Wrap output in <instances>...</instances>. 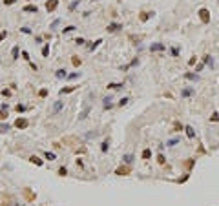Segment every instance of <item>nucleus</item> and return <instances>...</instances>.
Wrapping results in <instances>:
<instances>
[{"label": "nucleus", "instance_id": "nucleus-1", "mask_svg": "<svg viewBox=\"0 0 219 206\" xmlns=\"http://www.w3.org/2000/svg\"><path fill=\"white\" fill-rule=\"evenodd\" d=\"M199 18H201L205 24H208V22H210V13H208V9H201V11H199Z\"/></svg>", "mask_w": 219, "mask_h": 206}, {"label": "nucleus", "instance_id": "nucleus-2", "mask_svg": "<svg viewBox=\"0 0 219 206\" xmlns=\"http://www.w3.org/2000/svg\"><path fill=\"white\" fill-rule=\"evenodd\" d=\"M57 6H59V0H48V2H46V9H48V11H55Z\"/></svg>", "mask_w": 219, "mask_h": 206}, {"label": "nucleus", "instance_id": "nucleus-3", "mask_svg": "<svg viewBox=\"0 0 219 206\" xmlns=\"http://www.w3.org/2000/svg\"><path fill=\"white\" fill-rule=\"evenodd\" d=\"M88 113H90V102H86V104H84V109L80 111V115H79V119H80V120H84V119L88 117Z\"/></svg>", "mask_w": 219, "mask_h": 206}, {"label": "nucleus", "instance_id": "nucleus-4", "mask_svg": "<svg viewBox=\"0 0 219 206\" xmlns=\"http://www.w3.org/2000/svg\"><path fill=\"white\" fill-rule=\"evenodd\" d=\"M15 126H17L18 130H24V128L28 126V120H26V119H17V120H15Z\"/></svg>", "mask_w": 219, "mask_h": 206}, {"label": "nucleus", "instance_id": "nucleus-5", "mask_svg": "<svg viewBox=\"0 0 219 206\" xmlns=\"http://www.w3.org/2000/svg\"><path fill=\"white\" fill-rule=\"evenodd\" d=\"M115 173H117V175H128V173H130V168H128V166H119V168L115 170Z\"/></svg>", "mask_w": 219, "mask_h": 206}, {"label": "nucleus", "instance_id": "nucleus-6", "mask_svg": "<svg viewBox=\"0 0 219 206\" xmlns=\"http://www.w3.org/2000/svg\"><path fill=\"white\" fill-rule=\"evenodd\" d=\"M184 132H186V135H188L190 139L195 137V132H194V128H192V126H186V128H184Z\"/></svg>", "mask_w": 219, "mask_h": 206}, {"label": "nucleus", "instance_id": "nucleus-7", "mask_svg": "<svg viewBox=\"0 0 219 206\" xmlns=\"http://www.w3.org/2000/svg\"><path fill=\"white\" fill-rule=\"evenodd\" d=\"M119 29H121V24H110V26H108L110 33H115V31H119Z\"/></svg>", "mask_w": 219, "mask_h": 206}, {"label": "nucleus", "instance_id": "nucleus-8", "mask_svg": "<svg viewBox=\"0 0 219 206\" xmlns=\"http://www.w3.org/2000/svg\"><path fill=\"white\" fill-rule=\"evenodd\" d=\"M24 11H26V13H38V7H36V6H26Z\"/></svg>", "mask_w": 219, "mask_h": 206}, {"label": "nucleus", "instance_id": "nucleus-9", "mask_svg": "<svg viewBox=\"0 0 219 206\" xmlns=\"http://www.w3.org/2000/svg\"><path fill=\"white\" fill-rule=\"evenodd\" d=\"M29 162H33V164H36V166H42V161H40L36 155H31V157H29Z\"/></svg>", "mask_w": 219, "mask_h": 206}, {"label": "nucleus", "instance_id": "nucleus-10", "mask_svg": "<svg viewBox=\"0 0 219 206\" xmlns=\"http://www.w3.org/2000/svg\"><path fill=\"white\" fill-rule=\"evenodd\" d=\"M60 109H62V102H59V101H57V102L53 104V115H55V113H59Z\"/></svg>", "mask_w": 219, "mask_h": 206}, {"label": "nucleus", "instance_id": "nucleus-11", "mask_svg": "<svg viewBox=\"0 0 219 206\" xmlns=\"http://www.w3.org/2000/svg\"><path fill=\"white\" fill-rule=\"evenodd\" d=\"M101 42H102V40H101V38H99V40H95V42H91V44H90V46H88V49H90V51H93V49H95V48H97V46H99V44H101Z\"/></svg>", "mask_w": 219, "mask_h": 206}, {"label": "nucleus", "instance_id": "nucleus-12", "mask_svg": "<svg viewBox=\"0 0 219 206\" xmlns=\"http://www.w3.org/2000/svg\"><path fill=\"white\" fill-rule=\"evenodd\" d=\"M150 49H152V51H163V49H164V46H163V44H153Z\"/></svg>", "mask_w": 219, "mask_h": 206}, {"label": "nucleus", "instance_id": "nucleus-13", "mask_svg": "<svg viewBox=\"0 0 219 206\" xmlns=\"http://www.w3.org/2000/svg\"><path fill=\"white\" fill-rule=\"evenodd\" d=\"M150 15H153V13H141V17H139V18H141V22H146V20L150 18Z\"/></svg>", "mask_w": 219, "mask_h": 206}, {"label": "nucleus", "instance_id": "nucleus-14", "mask_svg": "<svg viewBox=\"0 0 219 206\" xmlns=\"http://www.w3.org/2000/svg\"><path fill=\"white\" fill-rule=\"evenodd\" d=\"M64 77H68L66 75V69H59L57 71V78H64Z\"/></svg>", "mask_w": 219, "mask_h": 206}, {"label": "nucleus", "instance_id": "nucleus-15", "mask_svg": "<svg viewBox=\"0 0 219 206\" xmlns=\"http://www.w3.org/2000/svg\"><path fill=\"white\" fill-rule=\"evenodd\" d=\"M44 157H46L48 161H55V153H51V151H46V153H44Z\"/></svg>", "mask_w": 219, "mask_h": 206}, {"label": "nucleus", "instance_id": "nucleus-16", "mask_svg": "<svg viewBox=\"0 0 219 206\" xmlns=\"http://www.w3.org/2000/svg\"><path fill=\"white\" fill-rule=\"evenodd\" d=\"M73 90H75V86H70V88H62V90H60V93H62V95H64V93H71Z\"/></svg>", "mask_w": 219, "mask_h": 206}, {"label": "nucleus", "instance_id": "nucleus-17", "mask_svg": "<svg viewBox=\"0 0 219 206\" xmlns=\"http://www.w3.org/2000/svg\"><path fill=\"white\" fill-rule=\"evenodd\" d=\"M190 95H194V90H182V97H190Z\"/></svg>", "mask_w": 219, "mask_h": 206}, {"label": "nucleus", "instance_id": "nucleus-18", "mask_svg": "<svg viewBox=\"0 0 219 206\" xmlns=\"http://www.w3.org/2000/svg\"><path fill=\"white\" fill-rule=\"evenodd\" d=\"M9 132V124H0V133H6Z\"/></svg>", "mask_w": 219, "mask_h": 206}, {"label": "nucleus", "instance_id": "nucleus-19", "mask_svg": "<svg viewBox=\"0 0 219 206\" xmlns=\"http://www.w3.org/2000/svg\"><path fill=\"white\" fill-rule=\"evenodd\" d=\"M108 88H111V90H121V88H124V84H108Z\"/></svg>", "mask_w": 219, "mask_h": 206}, {"label": "nucleus", "instance_id": "nucleus-20", "mask_svg": "<svg viewBox=\"0 0 219 206\" xmlns=\"http://www.w3.org/2000/svg\"><path fill=\"white\" fill-rule=\"evenodd\" d=\"M11 57H13V59H18V48H17V46L13 48V51H11Z\"/></svg>", "mask_w": 219, "mask_h": 206}, {"label": "nucleus", "instance_id": "nucleus-21", "mask_svg": "<svg viewBox=\"0 0 219 206\" xmlns=\"http://www.w3.org/2000/svg\"><path fill=\"white\" fill-rule=\"evenodd\" d=\"M150 157H152V151H150V150H144V151H143V159H150Z\"/></svg>", "mask_w": 219, "mask_h": 206}, {"label": "nucleus", "instance_id": "nucleus-22", "mask_svg": "<svg viewBox=\"0 0 219 206\" xmlns=\"http://www.w3.org/2000/svg\"><path fill=\"white\" fill-rule=\"evenodd\" d=\"M141 38H143V36H137V35H132V36H130L132 42H141Z\"/></svg>", "mask_w": 219, "mask_h": 206}, {"label": "nucleus", "instance_id": "nucleus-23", "mask_svg": "<svg viewBox=\"0 0 219 206\" xmlns=\"http://www.w3.org/2000/svg\"><path fill=\"white\" fill-rule=\"evenodd\" d=\"M42 55H44V57L49 55V46H44V48H42Z\"/></svg>", "mask_w": 219, "mask_h": 206}, {"label": "nucleus", "instance_id": "nucleus-24", "mask_svg": "<svg viewBox=\"0 0 219 206\" xmlns=\"http://www.w3.org/2000/svg\"><path fill=\"white\" fill-rule=\"evenodd\" d=\"M184 77H186V78H190V80H197V75H194V73H186Z\"/></svg>", "mask_w": 219, "mask_h": 206}, {"label": "nucleus", "instance_id": "nucleus-25", "mask_svg": "<svg viewBox=\"0 0 219 206\" xmlns=\"http://www.w3.org/2000/svg\"><path fill=\"white\" fill-rule=\"evenodd\" d=\"M71 62H73V66H80V59H79V57H73Z\"/></svg>", "mask_w": 219, "mask_h": 206}, {"label": "nucleus", "instance_id": "nucleus-26", "mask_svg": "<svg viewBox=\"0 0 219 206\" xmlns=\"http://www.w3.org/2000/svg\"><path fill=\"white\" fill-rule=\"evenodd\" d=\"M17 111H18V113L26 111V106H24V104H18V106H17Z\"/></svg>", "mask_w": 219, "mask_h": 206}, {"label": "nucleus", "instance_id": "nucleus-27", "mask_svg": "<svg viewBox=\"0 0 219 206\" xmlns=\"http://www.w3.org/2000/svg\"><path fill=\"white\" fill-rule=\"evenodd\" d=\"M66 173H68V170H66L64 166H60V168H59V175H66Z\"/></svg>", "mask_w": 219, "mask_h": 206}, {"label": "nucleus", "instance_id": "nucleus-28", "mask_svg": "<svg viewBox=\"0 0 219 206\" xmlns=\"http://www.w3.org/2000/svg\"><path fill=\"white\" fill-rule=\"evenodd\" d=\"M157 162H159V164H164L166 161H164V157H163V155H157Z\"/></svg>", "mask_w": 219, "mask_h": 206}, {"label": "nucleus", "instance_id": "nucleus-29", "mask_svg": "<svg viewBox=\"0 0 219 206\" xmlns=\"http://www.w3.org/2000/svg\"><path fill=\"white\" fill-rule=\"evenodd\" d=\"M6 117H7V113H6V109H2V108H0V120H2V119H6Z\"/></svg>", "mask_w": 219, "mask_h": 206}, {"label": "nucleus", "instance_id": "nucleus-30", "mask_svg": "<svg viewBox=\"0 0 219 206\" xmlns=\"http://www.w3.org/2000/svg\"><path fill=\"white\" fill-rule=\"evenodd\" d=\"M104 108H106V109L111 108V101H110V99H104Z\"/></svg>", "mask_w": 219, "mask_h": 206}, {"label": "nucleus", "instance_id": "nucleus-31", "mask_svg": "<svg viewBox=\"0 0 219 206\" xmlns=\"http://www.w3.org/2000/svg\"><path fill=\"white\" fill-rule=\"evenodd\" d=\"M71 31H75V26H68V28L64 29V33H71Z\"/></svg>", "mask_w": 219, "mask_h": 206}, {"label": "nucleus", "instance_id": "nucleus-32", "mask_svg": "<svg viewBox=\"0 0 219 206\" xmlns=\"http://www.w3.org/2000/svg\"><path fill=\"white\" fill-rule=\"evenodd\" d=\"M101 150H102V151H108V140H106V142H102V146H101Z\"/></svg>", "mask_w": 219, "mask_h": 206}, {"label": "nucleus", "instance_id": "nucleus-33", "mask_svg": "<svg viewBox=\"0 0 219 206\" xmlns=\"http://www.w3.org/2000/svg\"><path fill=\"white\" fill-rule=\"evenodd\" d=\"M75 44H79V46H82V44H84V38H77V40H75Z\"/></svg>", "mask_w": 219, "mask_h": 206}, {"label": "nucleus", "instance_id": "nucleus-34", "mask_svg": "<svg viewBox=\"0 0 219 206\" xmlns=\"http://www.w3.org/2000/svg\"><path fill=\"white\" fill-rule=\"evenodd\" d=\"M132 159H133L132 155H126V157H124V162H132Z\"/></svg>", "mask_w": 219, "mask_h": 206}, {"label": "nucleus", "instance_id": "nucleus-35", "mask_svg": "<svg viewBox=\"0 0 219 206\" xmlns=\"http://www.w3.org/2000/svg\"><path fill=\"white\" fill-rule=\"evenodd\" d=\"M22 33H26V35H29V33H31V29H29V28H22Z\"/></svg>", "mask_w": 219, "mask_h": 206}, {"label": "nucleus", "instance_id": "nucleus-36", "mask_svg": "<svg viewBox=\"0 0 219 206\" xmlns=\"http://www.w3.org/2000/svg\"><path fill=\"white\" fill-rule=\"evenodd\" d=\"M212 120H214V122H217V120H219V115H217V113H214V115H212Z\"/></svg>", "mask_w": 219, "mask_h": 206}, {"label": "nucleus", "instance_id": "nucleus-37", "mask_svg": "<svg viewBox=\"0 0 219 206\" xmlns=\"http://www.w3.org/2000/svg\"><path fill=\"white\" fill-rule=\"evenodd\" d=\"M22 57H24L26 60H29V55H28V51H22Z\"/></svg>", "mask_w": 219, "mask_h": 206}, {"label": "nucleus", "instance_id": "nucleus-38", "mask_svg": "<svg viewBox=\"0 0 219 206\" xmlns=\"http://www.w3.org/2000/svg\"><path fill=\"white\" fill-rule=\"evenodd\" d=\"M188 64H190V66H194V64H195V57H192V59L188 60Z\"/></svg>", "mask_w": 219, "mask_h": 206}, {"label": "nucleus", "instance_id": "nucleus-39", "mask_svg": "<svg viewBox=\"0 0 219 206\" xmlns=\"http://www.w3.org/2000/svg\"><path fill=\"white\" fill-rule=\"evenodd\" d=\"M2 95H6V97H9V95H11V91H9V90H4V91H2Z\"/></svg>", "mask_w": 219, "mask_h": 206}, {"label": "nucleus", "instance_id": "nucleus-40", "mask_svg": "<svg viewBox=\"0 0 219 206\" xmlns=\"http://www.w3.org/2000/svg\"><path fill=\"white\" fill-rule=\"evenodd\" d=\"M48 95V90H40V97H46Z\"/></svg>", "mask_w": 219, "mask_h": 206}, {"label": "nucleus", "instance_id": "nucleus-41", "mask_svg": "<svg viewBox=\"0 0 219 206\" xmlns=\"http://www.w3.org/2000/svg\"><path fill=\"white\" fill-rule=\"evenodd\" d=\"M4 4L6 6H11V4H15V0H4Z\"/></svg>", "mask_w": 219, "mask_h": 206}, {"label": "nucleus", "instance_id": "nucleus-42", "mask_svg": "<svg viewBox=\"0 0 219 206\" xmlns=\"http://www.w3.org/2000/svg\"><path fill=\"white\" fill-rule=\"evenodd\" d=\"M79 77V73H71V75H68V78H77Z\"/></svg>", "mask_w": 219, "mask_h": 206}]
</instances>
